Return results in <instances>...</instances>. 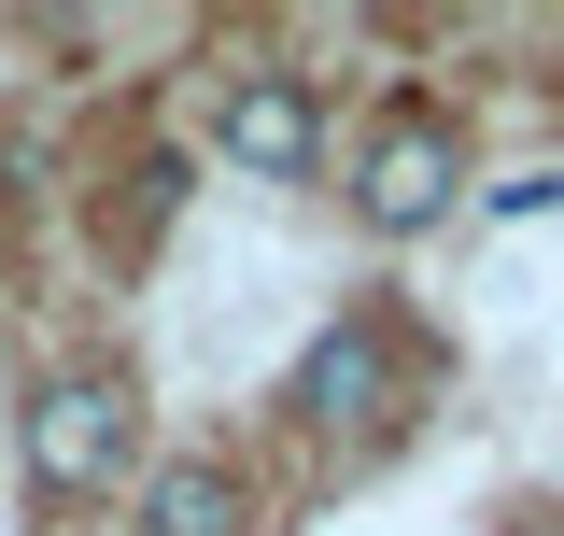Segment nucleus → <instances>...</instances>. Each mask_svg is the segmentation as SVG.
<instances>
[{"label":"nucleus","instance_id":"nucleus-3","mask_svg":"<svg viewBox=\"0 0 564 536\" xmlns=\"http://www.w3.org/2000/svg\"><path fill=\"white\" fill-rule=\"evenodd\" d=\"M212 156L240 170V184H311L325 170V99H311V71H226L212 85Z\"/></svg>","mask_w":564,"mask_h":536},{"label":"nucleus","instance_id":"nucleus-2","mask_svg":"<svg viewBox=\"0 0 564 536\" xmlns=\"http://www.w3.org/2000/svg\"><path fill=\"white\" fill-rule=\"evenodd\" d=\"M452 184H466V141L437 99H381V128L352 156V212H367V240H423V226H452Z\"/></svg>","mask_w":564,"mask_h":536},{"label":"nucleus","instance_id":"nucleus-1","mask_svg":"<svg viewBox=\"0 0 564 536\" xmlns=\"http://www.w3.org/2000/svg\"><path fill=\"white\" fill-rule=\"evenodd\" d=\"M128 438H141V396L128 367H57L29 424H14V452H29V494L43 508H99L113 480H128Z\"/></svg>","mask_w":564,"mask_h":536},{"label":"nucleus","instance_id":"nucleus-4","mask_svg":"<svg viewBox=\"0 0 564 536\" xmlns=\"http://www.w3.org/2000/svg\"><path fill=\"white\" fill-rule=\"evenodd\" d=\"M395 396H410V353H395V325L381 311H352V325H325L311 353H296V409L325 424V438H367V424H395Z\"/></svg>","mask_w":564,"mask_h":536},{"label":"nucleus","instance_id":"nucleus-5","mask_svg":"<svg viewBox=\"0 0 564 536\" xmlns=\"http://www.w3.org/2000/svg\"><path fill=\"white\" fill-rule=\"evenodd\" d=\"M141 536H240V467L226 452H170L141 480Z\"/></svg>","mask_w":564,"mask_h":536}]
</instances>
